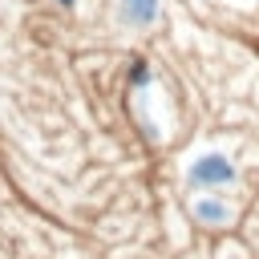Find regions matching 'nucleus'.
I'll return each instance as SVG.
<instances>
[{"label":"nucleus","instance_id":"obj_1","mask_svg":"<svg viewBox=\"0 0 259 259\" xmlns=\"http://www.w3.org/2000/svg\"><path fill=\"white\" fill-rule=\"evenodd\" d=\"M125 8L134 12V20H150L154 16V0H130Z\"/></svg>","mask_w":259,"mask_h":259},{"label":"nucleus","instance_id":"obj_2","mask_svg":"<svg viewBox=\"0 0 259 259\" xmlns=\"http://www.w3.org/2000/svg\"><path fill=\"white\" fill-rule=\"evenodd\" d=\"M61 4H73V0H61Z\"/></svg>","mask_w":259,"mask_h":259}]
</instances>
